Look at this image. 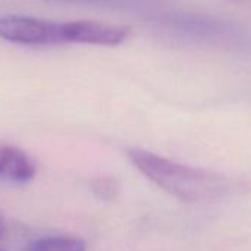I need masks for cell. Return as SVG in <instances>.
I'll list each match as a JSON object with an SVG mask.
<instances>
[{"label": "cell", "instance_id": "cell-1", "mask_svg": "<svg viewBox=\"0 0 251 251\" xmlns=\"http://www.w3.org/2000/svg\"><path fill=\"white\" fill-rule=\"evenodd\" d=\"M127 157L151 182L185 202L220 198L232 186V182L217 172L186 166L145 150H130Z\"/></svg>", "mask_w": 251, "mask_h": 251}, {"label": "cell", "instance_id": "cell-2", "mask_svg": "<svg viewBox=\"0 0 251 251\" xmlns=\"http://www.w3.org/2000/svg\"><path fill=\"white\" fill-rule=\"evenodd\" d=\"M150 23L155 27L160 36L183 43L217 48H244L251 42V36L245 28L204 14H154Z\"/></svg>", "mask_w": 251, "mask_h": 251}, {"label": "cell", "instance_id": "cell-3", "mask_svg": "<svg viewBox=\"0 0 251 251\" xmlns=\"http://www.w3.org/2000/svg\"><path fill=\"white\" fill-rule=\"evenodd\" d=\"M0 37L25 46L64 45L62 23L28 15H6L0 18Z\"/></svg>", "mask_w": 251, "mask_h": 251}, {"label": "cell", "instance_id": "cell-4", "mask_svg": "<svg viewBox=\"0 0 251 251\" xmlns=\"http://www.w3.org/2000/svg\"><path fill=\"white\" fill-rule=\"evenodd\" d=\"M62 33L64 43L114 48L127 40V37L130 36V28L86 20L62 23Z\"/></svg>", "mask_w": 251, "mask_h": 251}, {"label": "cell", "instance_id": "cell-5", "mask_svg": "<svg viewBox=\"0 0 251 251\" xmlns=\"http://www.w3.org/2000/svg\"><path fill=\"white\" fill-rule=\"evenodd\" d=\"M36 176L33 160L20 148L0 144V182L25 185Z\"/></svg>", "mask_w": 251, "mask_h": 251}, {"label": "cell", "instance_id": "cell-6", "mask_svg": "<svg viewBox=\"0 0 251 251\" xmlns=\"http://www.w3.org/2000/svg\"><path fill=\"white\" fill-rule=\"evenodd\" d=\"M46 2L126 11V12H152L155 8L161 5L163 0H46Z\"/></svg>", "mask_w": 251, "mask_h": 251}, {"label": "cell", "instance_id": "cell-7", "mask_svg": "<svg viewBox=\"0 0 251 251\" xmlns=\"http://www.w3.org/2000/svg\"><path fill=\"white\" fill-rule=\"evenodd\" d=\"M24 251H86V242L75 236H46L30 242Z\"/></svg>", "mask_w": 251, "mask_h": 251}, {"label": "cell", "instance_id": "cell-8", "mask_svg": "<svg viewBox=\"0 0 251 251\" xmlns=\"http://www.w3.org/2000/svg\"><path fill=\"white\" fill-rule=\"evenodd\" d=\"M92 191L93 194L105 201L114 200L118 194V183L112 177H98L92 180Z\"/></svg>", "mask_w": 251, "mask_h": 251}, {"label": "cell", "instance_id": "cell-9", "mask_svg": "<svg viewBox=\"0 0 251 251\" xmlns=\"http://www.w3.org/2000/svg\"><path fill=\"white\" fill-rule=\"evenodd\" d=\"M8 233V225H6V220L3 217V214L0 213V239H3Z\"/></svg>", "mask_w": 251, "mask_h": 251}, {"label": "cell", "instance_id": "cell-10", "mask_svg": "<svg viewBox=\"0 0 251 251\" xmlns=\"http://www.w3.org/2000/svg\"><path fill=\"white\" fill-rule=\"evenodd\" d=\"M227 2H251V0H227Z\"/></svg>", "mask_w": 251, "mask_h": 251}, {"label": "cell", "instance_id": "cell-11", "mask_svg": "<svg viewBox=\"0 0 251 251\" xmlns=\"http://www.w3.org/2000/svg\"><path fill=\"white\" fill-rule=\"evenodd\" d=\"M0 251H5V250H2V248H0Z\"/></svg>", "mask_w": 251, "mask_h": 251}]
</instances>
